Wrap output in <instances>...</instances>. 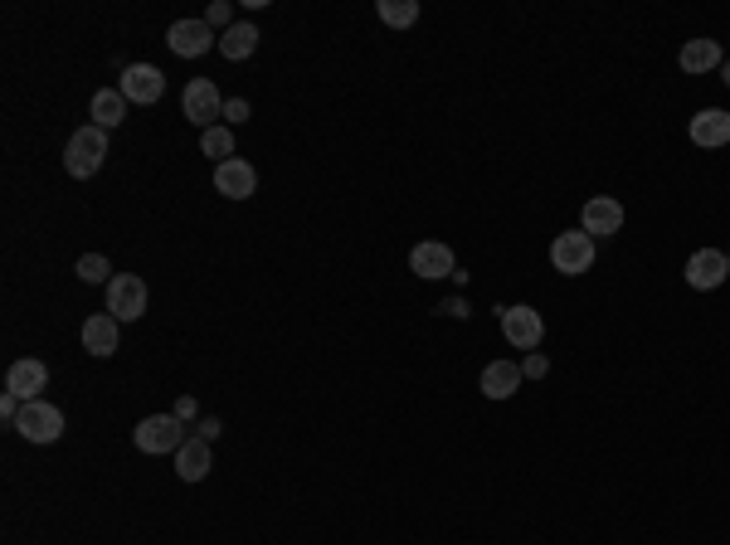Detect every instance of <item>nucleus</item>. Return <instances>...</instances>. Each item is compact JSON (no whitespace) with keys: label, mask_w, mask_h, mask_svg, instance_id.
Instances as JSON below:
<instances>
[{"label":"nucleus","mask_w":730,"mask_h":545,"mask_svg":"<svg viewBox=\"0 0 730 545\" xmlns=\"http://www.w3.org/2000/svg\"><path fill=\"white\" fill-rule=\"evenodd\" d=\"M103 161H108V132L103 127H78L69 132V146H64V171H69L73 181H88V176H98L103 171Z\"/></svg>","instance_id":"f257e3e1"},{"label":"nucleus","mask_w":730,"mask_h":545,"mask_svg":"<svg viewBox=\"0 0 730 545\" xmlns=\"http://www.w3.org/2000/svg\"><path fill=\"white\" fill-rule=\"evenodd\" d=\"M10 429L20 438H30V443H59V438H64V409L49 404V400H30Z\"/></svg>","instance_id":"f03ea898"},{"label":"nucleus","mask_w":730,"mask_h":545,"mask_svg":"<svg viewBox=\"0 0 730 545\" xmlns=\"http://www.w3.org/2000/svg\"><path fill=\"white\" fill-rule=\"evenodd\" d=\"M181 117L185 122H195V127H205V132L224 122V98H219V88L210 83V78H190V83H185Z\"/></svg>","instance_id":"7ed1b4c3"},{"label":"nucleus","mask_w":730,"mask_h":545,"mask_svg":"<svg viewBox=\"0 0 730 545\" xmlns=\"http://www.w3.org/2000/svg\"><path fill=\"white\" fill-rule=\"evenodd\" d=\"M502 336H507L516 351H541V341H546V317L536 312V307H526V302H516V307H502Z\"/></svg>","instance_id":"20e7f679"},{"label":"nucleus","mask_w":730,"mask_h":545,"mask_svg":"<svg viewBox=\"0 0 730 545\" xmlns=\"http://www.w3.org/2000/svg\"><path fill=\"white\" fill-rule=\"evenodd\" d=\"M550 263H555V273L580 278V273L594 268V239H589L584 229H565V234H555V244H550Z\"/></svg>","instance_id":"39448f33"},{"label":"nucleus","mask_w":730,"mask_h":545,"mask_svg":"<svg viewBox=\"0 0 730 545\" xmlns=\"http://www.w3.org/2000/svg\"><path fill=\"white\" fill-rule=\"evenodd\" d=\"M185 438H190V434H185V424L176 419V414H151V419L137 424L132 443H137L142 453H176Z\"/></svg>","instance_id":"423d86ee"},{"label":"nucleus","mask_w":730,"mask_h":545,"mask_svg":"<svg viewBox=\"0 0 730 545\" xmlns=\"http://www.w3.org/2000/svg\"><path fill=\"white\" fill-rule=\"evenodd\" d=\"M108 312L117 317V322H137V317H146V283L137 278V273H112Z\"/></svg>","instance_id":"0eeeda50"},{"label":"nucleus","mask_w":730,"mask_h":545,"mask_svg":"<svg viewBox=\"0 0 730 545\" xmlns=\"http://www.w3.org/2000/svg\"><path fill=\"white\" fill-rule=\"evenodd\" d=\"M580 229L599 244V239H614L623 229V205L614 195H594V200H584V215H580Z\"/></svg>","instance_id":"6e6552de"},{"label":"nucleus","mask_w":730,"mask_h":545,"mask_svg":"<svg viewBox=\"0 0 730 545\" xmlns=\"http://www.w3.org/2000/svg\"><path fill=\"white\" fill-rule=\"evenodd\" d=\"M166 44H171V54H181V59H200V54L219 49L215 30H210L205 20H176V25L166 30Z\"/></svg>","instance_id":"1a4fd4ad"},{"label":"nucleus","mask_w":730,"mask_h":545,"mask_svg":"<svg viewBox=\"0 0 730 545\" xmlns=\"http://www.w3.org/2000/svg\"><path fill=\"white\" fill-rule=\"evenodd\" d=\"M409 273H419V278H453L458 273V258L448 244H438V239H424V244H414L409 249Z\"/></svg>","instance_id":"9d476101"},{"label":"nucleus","mask_w":730,"mask_h":545,"mask_svg":"<svg viewBox=\"0 0 730 545\" xmlns=\"http://www.w3.org/2000/svg\"><path fill=\"white\" fill-rule=\"evenodd\" d=\"M726 278H730V258L721 254V249H696V254L687 258V288L716 292Z\"/></svg>","instance_id":"9b49d317"},{"label":"nucleus","mask_w":730,"mask_h":545,"mask_svg":"<svg viewBox=\"0 0 730 545\" xmlns=\"http://www.w3.org/2000/svg\"><path fill=\"white\" fill-rule=\"evenodd\" d=\"M117 93H122L127 103H156V98L166 93V78H161V69H151V64H127Z\"/></svg>","instance_id":"f8f14e48"},{"label":"nucleus","mask_w":730,"mask_h":545,"mask_svg":"<svg viewBox=\"0 0 730 545\" xmlns=\"http://www.w3.org/2000/svg\"><path fill=\"white\" fill-rule=\"evenodd\" d=\"M215 190L224 200H249L258 190V171L249 161H239V156H229L224 166H215Z\"/></svg>","instance_id":"ddd939ff"},{"label":"nucleus","mask_w":730,"mask_h":545,"mask_svg":"<svg viewBox=\"0 0 730 545\" xmlns=\"http://www.w3.org/2000/svg\"><path fill=\"white\" fill-rule=\"evenodd\" d=\"M122 322L112 317V312H93L88 322H83V351L88 356H98V361H108L112 351H117V341H122Z\"/></svg>","instance_id":"4468645a"},{"label":"nucleus","mask_w":730,"mask_h":545,"mask_svg":"<svg viewBox=\"0 0 730 545\" xmlns=\"http://www.w3.org/2000/svg\"><path fill=\"white\" fill-rule=\"evenodd\" d=\"M692 142L706 146V151H716V146H730V112L726 108H701L692 117Z\"/></svg>","instance_id":"2eb2a0df"},{"label":"nucleus","mask_w":730,"mask_h":545,"mask_svg":"<svg viewBox=\"0 0 730 545\" xmlns=\"http://www.w3.org/2000/svg\"><path fill=\"white\" fill-rule=\"evenodd\" d=\"M44 385H49V365L30 361V356H25V361H15V365H10V375H5V390H10V395H20L25 404L39 400V390H44Z\"/></svg>","instance_id":"dca6fc26"},{"label":"nucleus","mask_w":730,"mask_h":545,"mask_svg":"<svg viewBox=\"0 0 730 545\" xmlns=\"http://www.w3.org/2000/svg\"><path fill=\"white\" fill-rule=\"evenodd\" d=\"M210 463H215V453H210L205 438L190 434L181 448H176V477H181V482H205V477H210Z\"/></svg>","instance_id":"f3484780"},{"label":"nucleus","mask_w":730,"mask_h":545,"mask_svg":"<svg viewBox=\"0 0 730 545\" xmlns=\"http://www.w3.org/2000/svg\"><path fill=\"white\" fill-rule=\"evenodd\" d=\"M521 365H511V361H492V365H482V380H477V390L487 395V400H511L516 390H521Z\"/></svg>","instance_id":"a211bd4d"},{"label":"nucleus","mask_w":730,"mask_h":545,"mask_svg":"<svg viewBox=\"0 0 730 545\" xmlns=\"http://www.w3.org/2000/svg\"><path fill=\"white\" fill-rule=\"evenodd\" d=\"M677 64H682V73H711L726 64V54H721V44L716 39H687L682 44V54H677Z\"/></svg>","instance_id":"6ab92c4d"},{"label":"nucleus","mask_w":730,"mask_h":545,"mask_svg":"<svg viewBox=\"0 0 730 545\" xmlns=\"http://www.w3.org/2000/svg\"><path fill=\"white\" fill-rule=\"evenodd\" d=\"M254 49H258V30L249 25V20H234V25L219 35V54H224V59H234V64H239V59H249Z\"/></svg>","instance_id":"aec40b11"},{"label":"nucleus","mask_w":730,"mask_h":545,"mask_svg":"<svg viewBox=\"0 0 730 545\" xmlns=\"http://www.w3.org/2000/svg\"><path fill=\"white\" fill-rule=\"evenodd\" d=\"M93 127H103V132H112L122 117H127V98L117 93V88H103V93H93Z\"/></svg>","instance_id":"412c9836"},{"label":"nucleus","mask_w":730,"mask_h":545,"mask_svg":"<svg viewBox=\"0 0 730 545\" xmlns=\"http://www.w3.org/2000/svg\"><path fill=\"white\" fill-rule=\"evenodd\" d=\"M375 15H380V25L404 30V25H414V20H419V0H380V5H375Z\"/></svg>","instance_id":"4be33fe9"},{"label":"nucleus","mask_w":730,"mask_h":545,"mask_svg":"<svg viewBox=\"0 0 730 545\" xmlns=\"http://www.w3.org/2000/svg\"><path fill=\"white\" fill-rule=\"evenodd\" d=\"M200 151H205V156H215L219 166H224V161L234 156V132H229V127H210V132L200 137Z\"/></svg>","instance_id":"5701e85b"},{"label":"nucleus","mask_w":730,"mask_h":545,"mask_svg":"<svg viewBox=\"0 0 730 545\" xmlns=\"http://www.w3.org/2000/svg\"><path fill=\"white\" fill-rule=\"evenodd\" d=\"M108 273H112V268H108V258H103V254H83V258H78V278H83V283H112Z\"/></svg>","instance_id":"b1692460"},{"label":"nucleus","mask_w":730,"mask_h":545,"mask_svg":"<svg viewBox=\"0 0 730 545\" xmlns=\"http://www.w3.org/2000/svg\"><path fill=\"white\" fill-rule=\"evenodd\" d=\"M521 375H526V380H546V375H550V361L541 356V351H531V356L521 361Z\"/></svg>","instance_id":"393cba45"},{"label":"nucleus","mask_w":730,"mask_h":545,"mask_svg":"<svg viewBox=\"0 0 730 545\" xmlns=\"http://www.w3.org/2000/svg\"><path fill=\"white\" fill-rule=\"evenodd\" d=\"M229 15H234V10H229V0H215V5L205 10V25H210V30H219V25H224V30H229Z\"/></svg>","instance_id":"a878e982"},{"label":"nucleus","mask_w":730,"mask_h":545,"mask_svg":"<svg viewBox=\"0 0 730 545\" xmlns=\"http://www.w3.org/2000/svg\"><path fill=\"white\" fill-rule=\"evenodd\" d=\"M171 414H176L181 424H200V404L190 400V395H181V400H176V409H171Z\"/></svg>","instance_id":"bb28decb"},{"label":"nucleus","mask_w":730,"mask_h":545,"mask_svg":"<svg viewBox=\"0 0 730 545\" xmlns=\"http://www.w3.org/2000/svg\"><path fill=\"white\" fill-rule=\"evenodd\" d=\"M219 434H224V424H219L215 414H205V419H200V424H195V438H205V443H215Z\"/></svg>","instance_id":"cd10ccee"},{"label":"nucleus","mask_w":730,"mask_h":545,"mask_svg":"<svg viewBox=\"0 0 730 545\" xmlns=\"http://www.w3.org/2000/svg\"><path fill=\"white\" fill-rule=\"evenodd\" d=\"M224 122H249V103L244 98H224Z\"/></svg>","instance_id":"c85d7f7f"},{"label":"nucleus","mask_w":730,"mask_h":545,"mask_svg":"<svg viewBox=\"0 0 730 545\" xmlns=\"http://www.w3.org/2000/svg\"><path fill=\"white\" fill-rule=\"evenodd\" d=\"M438 312H443V317H458V322H463V317H468V302H463V297H443V302H438Z\"/></svg>","instance_id":"c756f323"},{"label":"nucleus","mask_w":730,"mask_h":545,"mask_svg":"<svg viewBox=\"0 0 730 545\" xmlns=\"http://www.w3.org/2000/svg\"><path fill=\"white\" fill-rule=\"evenodd\" d=\"M721 83H726V88H730V59H726V64H721Z\"/></svg>","instance_id":"7c9ffc66"},{"label":"nucleus","mask_w":730,"mask_h":545,"mask_svg":"<svg viewBox=\"0 0 730 545\" xmlns=\"http://www.w3.org/2000/svg\"><path fill=\"white\" fill-rule=\"evenodd\" d=\"M726 258H730V254H726Z\"/></svg>","instance_id":"2f4dec72"}]
</instances>
